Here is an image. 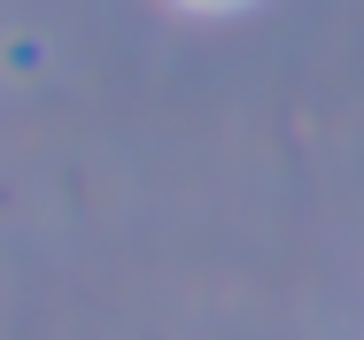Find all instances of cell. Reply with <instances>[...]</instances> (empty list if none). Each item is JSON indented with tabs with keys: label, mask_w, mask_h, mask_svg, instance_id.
Listing matches in <instances>:
<instances>
[{
	"label": "cell",
	"mask_w": 364,
	"mask_h": 340,
	"mask_svg": "<svg viewBox=\"0 0 364 340\" xmlns=\"http://www.w3.org/2000/svg\"><path fill=\"white\" fill-rule=\"evenodd\" d=\"M194 8H232V0H194Z\"/></svg>",
	"instance_id": "1"
}]
</instances>
